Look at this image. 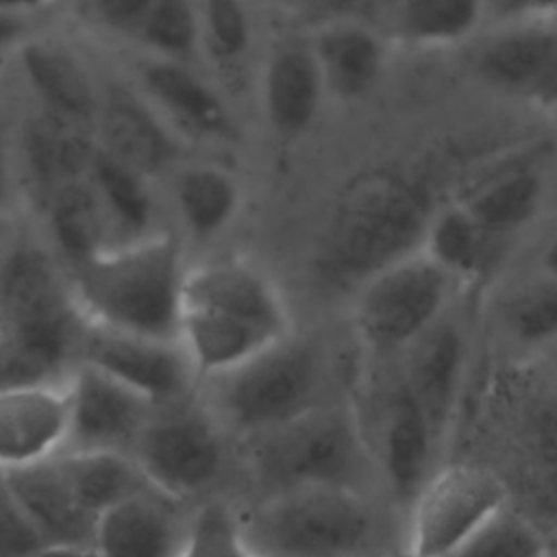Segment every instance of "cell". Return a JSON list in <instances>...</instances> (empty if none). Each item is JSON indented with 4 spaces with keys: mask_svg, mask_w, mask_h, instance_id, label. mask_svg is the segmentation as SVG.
Here are the masks:
<instances>
[{
    "mask_svg": "<svg viewBox=\"0 0 557 557\" xmlns=\"http://www.w3.org/2000/svg\"><path fill=\"white\" fill-rule=\"evenodd\" d=\"M289 333V305L263 268L242 257L191 263L178 344L200 383L242 366Z\"/></svg>",
    "mask_w": 557,
    "mask_h": 557,
    "instance_id": "cell-2",
    "label": "cell"
},
{
    "mask_svg": "<svg viewBox=\"0 0 557 557\" xmlns=\"http://www.w3.org/2000/svg\"><path fill=\"white\" fill-rule=\"evenodd\" d=\"M57 457L0 476L44 546H91L96 518L76 498Z\"/></svg>",
    "mask_w": 557,
    "mask_h": 557,
    "instance_id": "cell-18",
    "label": "cell"
},
{
    "mask_svg": "<svg viewBox=\"0 0 557 557\" xmlns=\"http://www.w3.org/2000/svg\"><path fill=\"white\" fill-rule=\"evenodd\" d=\"M307 2L313 9L331 15V20H359V22H368L372 13L387 11L389 7V0H307Z\"/></svg>",
    "mask_w": 557,
    "mask_h": 557,
    "instance_id": "cell-40",
    "label": "cell"
},
{
    "mask_svg": "<svg viewBox=\"0 0 557 557\" xmlns=\"http://www.w3.org/2000/svg\"><path fill=\"white\" fill-rule=\"evenodd\" d=\"M540 270L546 272L548 276L557 278V228L553 231V235L548 237L544 250H542V259H540Z\"/></svg>",
    "mask_w": 557,
    "mask_h": 557,
    "instance_id": "cell-44",
    "label": "cell"
},
{
    "mask_svg": "<svg viewBox=\"0 0 557 557\" xmlns=\"http://www.w3.org/2000/svg\"><path fill=\"white\" fill-rule=\"evenodd\" d=\"M87 181L91 183L113 244L141 239L157 228V202L150 189V176L117 159L100 144L94 152Z\"/></svg>",
    "mask_w": 557,
    "mask_h": 557,
    "instance_id": "cell-26",
    "label": "cell"
},
{
    "mask_svg": "<svg viewBox=\"0 0 557 557\" xmlns=\"http://www.w3.org/2000/svg\"><path fill=\"white\" fill-rule=\"evenodd\" d=\"M15 196L13 183V168H11V150L7 146V137L0 124V213L9 211Z\"/></svg>",
    "mask_w": 557,
    "mask_h": 557,
    "instance_id": "cell-41",
    "label": "cell"
},
{
    "mask_svg": "<svg viewBox=\"0 0 557 557\" xmlns=\"http://www.w3.org/2000/svg\"><path fill=\"white\" fill-rule=\"evenodd\" d=\"M455 285L422 248L389 263L352 294L359 342L379 357L407 352L446 315Z\"/></svg>",
    "mask_w": 557,
    "mask_h": 557,
    "instance_id": "cell-8",
    "label": "cell"
},
{
    "mask_svg": "<svg viewBox=\"0 0 557 557\" xmlns=\"http://www.w3.org/2000/svg\"><path fill=\"white\" fill-rule=\"evenodd\" d=\"M98 144L146 176L170 170L181 154V137L141 91L111 85L100 98Z\"/></svg>",
    "mask_w": 557,
    "mask_h": 557,
    "instance_id": "cell-16",
    "label": "cell"
},
{
    "mask_svg": "<svg viewBox=\"0 0 557 557\" xmlns=\"http://www.w3.org/2000/svg\"><path fill=\"white\" fill-rule=\"evenodd\" d=\"M553 348H555V355H557V344H555V346H553Z\"/></svg>",
    "mask_w": 557,
    "mask_h": 557,
    "instance_id": "cell-51",
    "label": "cell"
},
{
    "mask_svg": "<svg viewBox=\"0 0 557 557\" xmlns=\"http://www.w3.org/2000/svg\"><path fill=\"white\" fill-rule=\"evenodd\" d=\"M242 444L248 472L265 494L318 485L361 490L368 450L348 407L324 403Z\"/></svg>",
    "mask_w": 557,
    "mask_h": 557,
    "instance_id": "cell-6",
    "label": "cell"
},
{
    "mask_svg": "<svg viewBox=\"0 0 557 557\" xmlns=\"http://www.w3.org/2000/svg\"><path fill=\"white\" fill-rule=\"evenodd\" d=\"M4 246H7V242L0 237V257H2V252H4Z\"/></svg>",
    "mask_w": 557,
    "mask_h": 557,
    "instance_id": "cell-47",
    "label": "cell"
},
{
    "mask_svg": "<svg viewBox=\"0 0 557 557\" xmlns=\"http://www.w3.org/2000/svg\"><path fill=\"white\" fill-rule=\"evenodd\" d=\"M152 2L154 0H85V9L102 28L135 39Z\"/></svg>",
    "mask_w": 557,
    "mask_h": 557,
    "instance_id": "cell-37",
    "label": "cell"
},
{
    "mask_svg": "<svg viewBox=\"0 0 557 557\" xmlns=\"http://www.w3.org/2000/svg\"><path fill=\"white\" fill-rule=\"evenodd\" d=\"M507 509V487L487 468L450 466L411 500L407 548L411 557H448Z\"/></svg>",
    "mask_w": 557,
    "mask_h": 557,
    "instance_id": "cell-10",
    "label": "cell"
},
{
    "mask_svg": "<svg viewBox=\"0 0 557 557\" xmlns=\"http://www.w3.org/2000/svg\"><path fill=\"white\" fill-rule=\"evenodd\" d=\"M392 26L413 46H453L487 17L485 0H389Z\"/></svg>",
    "mask_w": 557,
    "mask_h": 557,
    "instance_id": "cell-31",
    "label": "cell"
},
{
    "mask_svg": "<svg viewBox=\"0 0 557 557\" xmlns=\"http://www.w3.org/2000/svg\"><path fill=\"white\" fill-rule=\"evenodd\" d=\"M141 96L183 139L224 146L237 141V122L222 94L185 61L148 57L137 63Z\"/></svg>",
    "mask_w": 557,
    "mask_h": 557,
    "instance_id": "cell-14",
    "label": "cell"
},
{
    "mask_svg": "<svg viewBox=\"0 0 557 557\" xmlns=\"http://www.w3.org/2000/svg\"><path fill=\"white\" fill-rule=\"evenodd\" d=\"M503 242L461 200H455L433 211L420 248L459 283L481 276L496 259Z\"/></svg>",
    "mask_w": 557,
    "mask_h": 557,
    "instance_id": "cell-28",
    "label": "cell"
},
{
    "mask_svg": "<svg viewBox=\"0 0 557 557\" xmlns=\"http://www.w3.org/2000/svg\"><path fill=\"white\" fill-rule=\"evenodd\" d=\"M20 30H22V22H20V20L0 17V48H2L4 44L13 41Z\"/></svg>",
    "mask_w": 557,
    "mask_h": 557,
    "instance_id": "cell-45",
    "label": "cell"
},
{
    "mask_svg": "<svg viewBox=\"0 0 557 557\" xmlns=\"http://www.w3.org/2000/svg\"><path fill=\"white\" fill-rule=\"evenodd\" d=\"M237 516L261 557H352L374 535V511L357 487L274 492Z\"/></svg>",
    "mask_w": 557,
    "mask_h": 557,
    "instance_id": "cell-7",
    "label": "cell"
},
{
    "mask_svg": "<svg viewBox=\"0 0 557 557\" xmlns=\"http://www.w3.org/2000/svg\"><path fill=\"white\" fill-rule=\"evenodd\" d=\"M544 553L540 531L507 507L448 557H542Z\"/></svg>",
    "mask_w": 557,
    "mask_h": 557,
    "instance_id": "cell-36",
    "label": "cell"
},
{
    "mask_svg": "<svg viewBox=\"0 0 557 557\" xmlns=\"http://www.w3.org/2000/svg\"><path fill=\"white\" fill-rule=\"evenodd\" d=\"M474 72L494 89L546 111L557 107V15L496 24L474 52Z\"/></svg>",
    "mask_w": 557,
    "mask_h": 557,
    "instance_id": "cell-12",
    "label": "cell"
},
{
    "mask_svg": "<svg viewBox=\"0 0 557 557\" xmlns=\"http://www.w3.org/2000/svg\"><path fill=\"white\" fill-rule=\"evenodd\" d=\"M352 557H394V555H389V553H379V550L368 548V550H361V553H357V555H352Z\"/></svg>",
    "mask_w": 557,
    "mask_h": 557,
    "instance_id": "cell-46",
    "label": "cell"
},
{
    "mask_svg": "<svg viewBox=\"0 0 557 557\" xmlns=\"http://www.w3.org/2000/svg\"><path fill=\"white\" fill-rule=\"evenodd\" d=\"M17 65L41 113L96 133L102 94L76 54L57 41L30 39L17 50Z\"/></svg>",
    "mask_w": 557,
    "mask_h": 557,
    "instance_id": "cell-20",
    "label": "cell"
},
{
    "mask_svg": "<svg viewBox=\"0 0 557 557\" xmlns=\"http://www.w3.org/2000/svg\"><path fill=\"white\" fill-rule=\"evenodd\" d=\"M57 459L76 498L94 518L120 500L154 490L128 453L63 450Z\"/></svg>",
    "mask_w": 557,
    "mask_h": 557,
    "instance_id": "cell-29",
    "label": "cell"
},
{
    "mask_svg": "<svg viewBox=\"0 0 557 557\" xmlns=\"http://www.w3.org/2000/svg\"><path fill=\"white\" fill-rule=\"evenodd\" d=\"M542 557H550V553H548V550H546V553H544V555H542Z\"/></svg>",
    "mask_w": 557,
    "mask_h": 557,
    "instance_id": "cell-50",
    "label": "cell"
},
{
    "mask_svg": "<svg viewBox=\"0 0 557 557\" xmlns=\"http://www.w3.org/2000/svg\"><path fill=\"white\" fill-rule=\"evenodd\" d=\"M135 39L152 57L187 61L200 50L198 4L191 0H154Z\"/></svg>",
    "mask_w": 557,
    "mask_h": 557,
    "instance_id": "cell-35",
    "label": "cell"
},
{
    "mask_svg": "<svg viewBox=\"0 0 557 557\" xmlns=\"http://www.w3.org/2000/svg\"><path fill=\"white\" fill-rule=\"evenodd\" d=\"M96 148L94 131L72 126L41 111L24 122L20 135L22 172L39 209L57 189L87 176Z\"/></svg>",
    "mask_w": 557,
    "mask_h": 557,
    "instance_id": "cell-21",
    "label": "cell"
},
{
    "mask_svg": "<svg viewBox=\"0 0 557 557\" xmlns=\"http://www.w3.org/2000/svg\"><path fill=\"white\" fill-rule=\"evenodd\" d=\"M172 200L185 235L207 244L224 235L242 209V185L224 168L196 163L178 170Z\"/></svg>",
    "mask_w": 557,
    "mask_h": 557,
    "instance_id": "cell-27",
    "label": "cell"
},
{
    "mask_svg": "<svg viewBox=\"0 0 557 557\" xmlns=\"http://www.w3.org/2000/svg\"><path fill=\"white\" fill-rule=\"evenodd\" d=\"M403 381L424 409L437 440L446 433L463 374L466 339L457 322L446 315L407 352Z\"/></svg>",
    "mask_w": 557,
    "mask_h": 557,
    "instance_id": "cell-22",
    "label": "cell"
},
{
    "mask_svg": "<svg viewBox=\"0 0 557 557\" xmlns=\"http://www.w3.org/2000/svg\"><path fill=\"white\" fill-rule=\"evenodd\" d=\"M202 385L226 433L246 440L326 403V357L313 339L294 331Z\"/></svg>",
    "mask_w": 557,
    "mask_h": 557,
    "instance_id": "cell-5",
    "label": "cell"
},
{
    "mask_svg": "<svg viewBox=\"0 0 557 557\" xmlns=\"http://www.w3.org/2000/svg\"><path fill=\"white\" fill-rule=\"evenodd\" d=\"M550 113H553V115H555V117H557V107H555V109H553V111H550Z\"/></svg>",
    "mask_w": 557,
    "mask_h": 557,
    "instance_id": "cell-49",
    "label": "cell"
},
{
    "mask_svg": "<svg viewBox=\"0 0 557 557\" xmlns=\"http://www.w3.org/2000/svg\"><path fill=\"white\" fill-rule=\"evenodd\" d=\"M435 209L431 183L418 170L379 165L355 174L311 250L313 281L326 292L355 294L379 270L420 250Z\"/></svg>",
    "mask_w": 557,
    "mask_h": 557,
    "instance_id": "cell-1",
    "label": "cell"
},
{
    "mask_svg": "<svg viewBox=\"0 0 557 557\" xmlns=\"http://www.w3.org/2000/svg\"><path fill=\"white\" fill-rule=\"evenodd\" d=\"M200 50L215 70L239 76L252 46V17L246 0H200Z\"/></svg>",
    "mask_w": 557,
    "mask_h": 557,
    "instance_id": "cell-32",
    "label": "cell"
},
{
    "mask_svg": "<svg viewBox=\"0 0 557 557\" xmlns=\"http://www.w3.org/2000/svg\"><path fill=\"white\" fill-rule=\"evenodd\" d=\"M326 87L311 39H278L263 63L261 107L268 126L281 139L305 135L318 120Z\"/></svg>",
    "mask_w": 557,
    "mask_h": 557,
    "instance_id": "cell-17",
    "label": "cell"
},
{
    "mask_svg": "<svg viewBox=\"0 0 557 557\" xmlns=\"http://www.w3.org/2000/svg\"><path fill=\"white\" fill-rule=\"evenodd\" d=\"M85 324L48 244L9 239L0 257V385L67 379Z\"/></svg>",
    "mask_w": 557,
    "mask_h": 557,
    "instance_id": "cell-3",
    "label": "cell"
},
{
    "mask_svg": "<svg viewBox=\"0 0 557 557\" xmlns=\"http://www.w3.org/2000/svg\"><path fill=\"white\" fill-rule=\"evenodd\" d=\"M39 211L46 244L67 274L113 246L109 222L87 176L57 189Z\"/></svg>",
    "mask_w": 557,
    "mask_h": 557,
    "instance_id": "cell-25",
    "label": "cell"
},
{
    "mask_svg": "<svg viewBox=\"0 0 557 557\" xmlns=\"http://www.w3.org/2000/svg\"><path fill=\"white\" fill-rule=\"evenodd\" d=\"M226 429L200 394L154 405L131 455L148 483L185 503L209 492L226 466Z\"/></svg>",
    "mask_w": 557,
    "mask_h": 557,
    "instance_id": "cell-9",
    "label": "cell"
},
{
    "mask_svg": "<svg viewBox=\"0 0 557 557\" xmlns=\"http://www.w3.org/2000/svg\"><path fill=\"white\" fill-rule=\"evenodd\" d=\"M78 363L117 379L152 405L185 398L198 385L178 339H154L85 324Z\"/></svg>",
    "mask_w": 557,
    "mask_h": 557,
    "instance_id": "cell-11",
    "label": "cell"
},
{
    "mask_svg": "<svg viewBox=\"0 0 557 557\" xmlns=\"http://www.w3.org/2000/svg\"><path fill=\"white\" fill-rule=\"evenodd\" d=\"M394 557H411V555H409V553H405V550H403V553H400V555H394Z\"/></svg>",
    "mask_w": 557,
    "mask_h": 557,
    "instance_id": "cell-48",
    "label": "cell"
},
{
    "mask_svg": "<svg viewBox=\"0 0 557 557\" xmlns=\"http://www.w3.org/2000/svg\"><path fill=\"white\" fill-rule=\"evenodd\" d=\"M26 557H98L91 546H39Z\"/></svg>",
    "mask_w": 557,
    "mask_h": 557,
    "instance_id": "cell-43",
    "label": "cell"
},
{
    "mask_svg": "<svg viewBox=\"0 0 557 557\" xmlns=\"http://www.w3.org/2000/svg\"><path fill=\"white\" fill-rule=\"evenodd\" d=\"M189 270L185 242L159 228L141 239L109 246L67 276L87 324L154 339H178Z\"/></svg>",
    "mask_w": 557,
    "mask_h": 557,
    "instance_id": "cell-4",
    "label": "cell"
},
{
    "mask_svg": "<svg viewBox=\"0 0 557 557\" xmlns=\"http://www.w3.org/2000/svg\"><path fill=\"white\" fill-rule=\"evenodd\" d=\"M181 505L157 490L120 500L96 518L91 548L98 557H176L189 518Z\"/></svg>",
    "mask_w": 557,
    "mask_h": 557,
    "instance_id": "cell-19",
    "label": "cell"
},
{
    "mask_svg": "<svg viewBox=\"0 0 557 557\" xmlns=\"http://www.w3.org/2000/svg\"><path fill=\"white\" fill-rule=\"evenodd\" d=\"M311 48L326 94L337 100L363 98L385 72V41L368 22L329 20L311 37Z\"/></svg>",
    "mask_w": 557,
    "mask_h": 557,
    "instance_id": "cell-24",
    "label": "cell"
},
{
    "mask_svg": "<svg viewBox=\"0 0 557 557\" xmlns=\"http://www.w3.org/2000/svg\"><path fill=\"white\" fill-rule=\"evenodd\" d=\"M70 437L65 450H133L154 405L117 379L76 363L65 379Z\"/></svg>",
    "mask_w": 557,
    "mask_h": 557,
    "instance_id": "cell-13",
    "label": "cell"
},
{
    "mask_svg": "<svg viewBox=\"0 0 557 557\" xmlns=\"http://www.w3.org/2000/svg\"><path fill=\"white\" fill-rule=\"evenodd\" d=\"M54 0H0V17L22 20L28 13L50 7Z\"/></svg>",
    "mask_w": 557,
    "mask_h": 557,
    "instance_id": "cell-42",
    "label": "cell"
},
{
    "mask_svg": "<svg viewBox=\"0 0 557 557\" xmlns=\"http://www.w3.org/2000/svg\"><path fill=\"white\" fill-rule=\"evenodd\" d=\"M67 437L65 379L0 385V474L61 455Z\"/></svg>",
    "mask_w": 557,
    "mask_h": 557,
    "instance_id": "cell-15",
    "label": "cell"
},
{
    "mask_svg": "<svg viewBox=\"0 0 557 557\" xmlns=\"http://www.w3.org/2000/svg\"><path fill=\"white\" fill-rule=\"evenodd\" d=\"M542 196V176L529 165H513L476 185L461 202L492 235L507 239L535 218Z\"/></svg>",
    "mask_w": 557,
    "mask_h": 557,
    "instance_id": "cell-30",
    "label": "cell"
},
{
    "mask_svg": "<svg viewBox=\"0 0 557 557\" xmlns=\"http://www.w3.org/2000/svg\"><path fill=\"white\" fill-rule=\"evenodd\" d=\"M503 320L511 337L522 346L557 344V278L540 270L520 283L505 300Z\"/></svg>",
    "mask_w": 557,
    "mask_h": 557,
    "instance_id": "cell-33",
    "label": "cell"
},
{
    "mask_svg": "<svg viewBox=\"0 0 557 557\" xmlns=\"http://www.w3.org/2000/svg\"><path fill=\"white\" fill-rule=\"evenodd\" d=\"M44 546L13 503L0 476V557H26Z\"/></svg>",
    "mask_w": 557,
    "mask_h": 557,
    "instance_id": "cell-38",
    "label": "cell"
},
{
    "mask_svg": "<svg viewBox=\"0 0 557 557\" xmlns=\"http://www.w3.org/2000/svg\"><path fill=\"white\" fill-rule=\"evenodd\" d=\"M176 557H261L246 540L239 516L222 500L198 505L185 527Z\"/></svg>",
    "mask_w": 557,
    "mask_h": 557,
    "instance_id": "cell-34",
    "label": "cell"
},
{
    "mask_svg": "<svg viewBox=\"0 0 557 557\" xmlns=\"http://www.w3.org/2000/svg\"><path fill=\"white\" fill-rule=\"evenodd\" d=\"M437 442L424 409L400 376L387 400L381 431V468L398 500L411 505L429 481L431 457Z\"/></svg>",
    "mask_w": 557,
    "mask_h": 557,
    "instance_id": "cell-23",
    "label": "cell"
},
{
    "mask_svg": "<svg viewBox=\"0 0 557 557\" xmlns=\"http://www.w3.org/2000/svg\"><path fill=\"white\" fill-rule=\"evenodd\" d=\"M485 2H487V17H492L496 24L557 15V0H485Z\"/></svg>",
    "mask_w": 557,
    "mask_h": 557,
    "instance_id": "cell-39",
    "label": "cell"
}]
</instances>
